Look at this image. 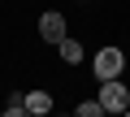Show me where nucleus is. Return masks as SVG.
Listing matches in <instances>:
<instances>
[{
  "mask_svg": "<svg viewBox=\"0 0 130 117\" xmlns=\"http://www.w3.org/2000/svg\"><path fill=\"white\" fill-rule=\"evenodd\" d=\"M121 70H126V56H121V48H100L95 52V61H91V74L104 82V78H121Z\"/></svg>",
  "mask_w": 130,
  "mask_h": 117,
  "instance_id": "obj_1",
  "label": "nucleus"
},
{
  "mask_svg": "<svg viewBox=\"0 0 130 117\" xmlns=\"http://www.w3.org/2000/svg\"><path fill=\"white\" fill-rule=\"evenodd\" d=\"M100 104H104V113H126V108H130L126 82H121V78H104V82H100Z\"/></svg>",
  "mask_w": 130,
  "mask_h": 117,
  "instance_id": "obj_2",
  "label": "nucleus"
},
{
  "mask_svg": "<svg viewBox=\"0 0 130 117\" xmlns=\"http://www.w3.org/2000/svg\"><path fill=\"white\" fill-rule=\"evenodd\" d=\"M39 35H43L48 43H61V39H65V18H61V13H43V18H39Z\"/></svg>",
  "mask_w": 130,
  "mask_h": 117,
  "instance_id": "obj_3",
  "label": "nucleus"
},
{
  "mask_svg": "<svg viewBox=\"0 0 130 117\" xmlns=\"http://www.w3.org/2000/svg\"><path fill=\"white\" fill-rule=\"evenodd\" d=\"M56 52H61V61H65V65H78V61H83V43H78V39H70V35L56 43Z\"/></svg>",
  "mask_w": 130,
  "mask_h": 117,
  "instance_id": "obj_4",
  "label": "nucleus"
},
{
  "mask_svg": "<svg viewBox=\"0 0 130 117\" xmlns=\"http://www.w3.org/2000/svg\"><path fill=\"white\" fill-rule=\"evenodd\" d=\"M26 113H52V95L48 91H30L26 95Z\"/></svg>",
  "mask_w": 130,
  "mask_h": 117,
  "instance_id": "obj_5",
  "label": "nucleus"
},
{
  "mask_svg": "<svg viewBox=\"0 0 130 117\" xmlns=\"http://www.w3.org/2000/svg\"><path fill=\"white\" fill-rule=\"evenodd\" d=\"M74 113H78V117H100V113H104V104H100V95H95V100H83Z\"/></svg>",
  "mask_w": 130,
  "mask_h": 117,
  "instance_id": "obj_6",
  "label": "nucleus"
},
{
  "mask_svg": "<svg viewBox=\"0 0 130 117\" xmlns=\"http://www.w3.org/2000/svg\"><path fill=\"white\" fill-rule=\"evenodd\" d=\"M5 113H9V117H18V113H26V95H9V104H5Z\"/></svg>",
  "mask_w": 130,
  "mask_h": 117,
  "instance_id": "obj_7",
  "label": "nucleus"
}]
</instances>
